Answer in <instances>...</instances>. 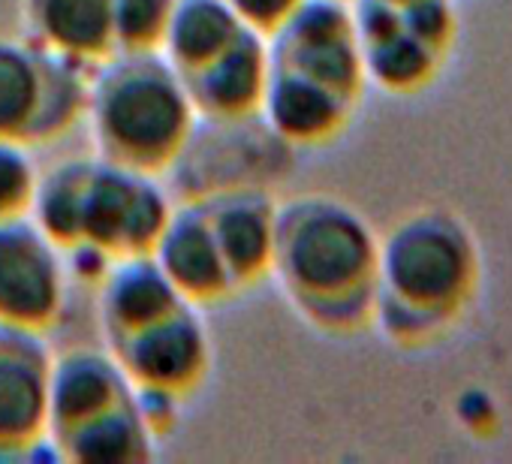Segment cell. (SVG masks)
<instances>
[{
    "instance_id": "5bb4252c",
    "label": "cell",
    "mask_w": 512,
    "mask_h": 464,
    "mask_svg": "<svg viewBox=\"0 0 512 464\" xmlns=\"http://www.w3.org/2000/svg\"><path fill=\"white\" fill-rule=\"evenodd\" d=\"M130 398L133 383L106 347H76L55 356L49 377V443Z\"/></svg>"
},
{
    "instance_id": "9c48e42d",
    "label": "cell",
    "mask_w": 512,
    "mask_h": 464,
    "mask_svg": "<svg viewBox=\"0 0 512 464\" xmlns=\"http://www.w3.org/2000/svg\"><path fill=\"white\" fill-rule=\"evenodd\" d=\"M124 368L133 389L163 392L184 401L211 371V335L199 308L181 305L172 314L106 347Z\"/></svg>"
},
{
    "instance_id": "e0dca14e",
    "label": "cell",
    "mask_w": 512,
    "mask_h": 464,
    "mask_svg": "<svg viewBox=\"0 0 512 464\" xmlns=\"http://www.w3.org/2000/svg\"><path fill=\"white\" fill-rule=\"evenodd\" d=\"M187 305L151 257L115 260L97 281V317L103 344H115L148 323Z\"/></svg>"
},
{
    "instance_id": "277c9868",
    "label": "cell",
    "mask_w": 512,
    "mask_h": 464,
    "mask_svg": "<svg viewBox=\"0 0 512 464\" xmlns=\"http://www.w3.org/2000/svg\"><path fill=\"white\" fill-rule=\"evenodd\" d=\"M368 82L392 94L428 88L455 40L452 0H350Z\"/></svg>"
},
{
    "instance_id": "ac0fdd59",
    "label": "cell",
    "mask_w": 512,
    "mask_h": 464,
    "mask_svg": "<svg viewBox=\"0 0 512 464\" xmlns=\"http://www.w3.org/2000/svg\"><path fill=\"white\" fill-rule=\"evenodd\" d=\"M160 437L142 416L136 404V392L130 401L88 419L85 425L73 428L61 440H55V455L67 461H85V464H133V461H151L154 446Z\"/></svg>"
},
{
    "instance_id": "ffe728a7",
    "label": "cell",
    "mask_w": 512,
    "mask_h": 464,
    "mask_svg": "<svg viewBox=\"0 0 512 464\" xmlns=\"http://www.w3.org/2000/svg\"><path fill=\"white\" fill-rule=\"evenodd\" d=\"M94 157H67L40 172L28 217L67 254L82 242V202Z\"/></svg>"
},
{
    "instance_id": "52a82bcc",
    "label": "cell",
    "mask_w": 512,
    "mask_h": 464,
    "mask_svg": "<svg viewBox=\"0 0 512 464\" xmlns=\"http://www.w3.org/2000/svg\"><path fill=\"white\" fill-rule=\"evenodd\" d=\"M70 299L64 251L25 214L0 220V326L49 332Z\"/></svg>"
},
{
    "instance_id": "44dd1931",
    "label": "cell",
    "mask_w": 512,
    "mask_h": 464,
    "mask_svg": "<svg viewBox=\"0 0 512 464\" xmlns=\"http://www.w3.org/2000/svg\"><path fill=\"white\" fill-rule=\"evenodd\" d=\"M175 0H112L115 52H160Z\"/></svg>"
},
{
    "instance_id": "8fae6325",
    "label": "cell",
    "mask_w": 512,
    "mask_h": 464,
    "mask_svg": "<svg viewBox=\"0 0 512 464\" xmlns=\"http://www.w3.org/2000/svg\"><path fill=\"white\" fill-rule=\"evenodd\" d=\"M226 269L241 290L269 278L278 236V205L272 193L253 184H235L199 196Z\"/></svg>"
},
{
    "instance_id": "8992f818",
    "label": "cell",
    "mask_w": 512,
    "mask_h": 464,
    "mask_svg": "<svg viewBox=\"0 0 512 464\" xmlns=\"http://www.w3.org/2000/svg\"><path fill=\"white\" fill-rule=\"evenodd\" d=\"M175 202L160 184V175L136 172L94 154L85 202L82 242L103 257H151ZM76 245V248H79Z\"/></svg>"
},
{
    "instance_id": "7402d4cb",
    "label": "cell",
    "mask_w": 512,
    "mask_h": 464,
    "mask_svg": "<svg viewBox=\"0 0 512 464\" xmlns=\"http://www.w3.org/2000/svg\"><path fill=\"white\" fill-rule=\"evenodd\" d=\"M40 169L22 142L0 139V220L25 217L34 202Z\"/></svg>"
},
{
    "instance_id": "2e32d148",
    "label": "cell",
    "mask_w": 512,
    "mask_h": 464,
    "mask_svg": "<svg viewBox=\"0 0 512 464\" xmlns=\"http://www.w3.org/2000/svg\"><path fill=\"white\" fill-rule=\"evenodd\" d=\"M22 37L94 70L115 55L112 0H22Z\"/></svg>"
},
{
    "instance_id": "30bf717a",
    "label": "cell",
    "mask_w": 512,
    "mask_h": 464,
    "mask_svg": "<svg viewBox=\"0 0 512 464\" xmlns=\"http://www.w3.org/2000/svg\"><path fill=\"white\" fill-rule=\"evenodd\" d=\"M55 353L43 332L0 326V458L49 443V377Z\"/></svg>"
},
{
    "instance_id": "603a6c76",
    "label": "cell",
    "mask_w": 512,
    "mask_h": 464,
    "mask_svg": "<svg viewBox=\"0 0 512 464\" xmlns=\"http://www.w3.org/2000/svg\"><path fill=\"white\" fill-rule=\"evenodd\" d=\"M244 28L263 34L266 40L299 10L302 0H226Z\"/></svg>"
},
{
    "instance_id": "6da1fadb",
    "label": "cell",
    "mask_w": 512,
    "mask_h": 464,
    "mask_svg": "<svg viewBox=\"0 0 512 464\" xmlns=\"http://www.w3.org/2000/svg\"><path fill=\"white\" fill-rule=\"evenodd\" d=\"M380 239L368 220L338 196L305 193L278 205L269 278L293 311L332 335L374 320Z\"/></svg>"
},
{
    "instance_id": "5b68a950",
    "label": "cell",
    "mask_w": 512,
    "mask_h": 464,
    "mask_svg": "<svg viewBox=\"0 0 512 464\" xmlns=\"http://www.w3.org/2000/svg\"><path fill=\"white\" fill-rule=\"evenodd\" d=\"M91 70L31 40L0 37V139L28 148L67 136L85 121Z\"/></svg>"
},
{
    "instance_id": "9a60e30c",
    "label": "cell",
    "mask_w": 512,
    "mask_h": 464,
    "mask_svg": "<svg viewBox=\"0 0 512 464\" xmlns=\"http://www.w3.org/2000/svg\"><path fill=\"white\" fill-rule=\"evenodd\" d=\"M356 109V100H347L344 94L299 73L272 67L260 115L284 145L320 148L350 127Z\"/></svg>"
},
{
    "instance_id": "3957f363",
    "label": "cell",
    "mask_w": 512,
    "mask_h": 464,
    "mask_svg": "<svg viewBox=\"0 0 512 464\" xmlns=\"http://www.w3.org/2000/svg\"><path fill=\"white\" fill-rule=\"evenodd\" d=\"M476 287V245L446 211H416L380 242L374 323L398 344L428 341L461 317Z\"/></svg>"
},
{
    "instance_id": "7c38bea8",
    "label": "cell",
    "mask_w": 512,
    "mask_h": 464,
    "mask_svg": "<svg viewBox=\"0 0 512 464\" xmlns=\"http://www.w3.org/2000/svg\"><path fill=\"white\" fill-rule=\"evenodd\" d=\"M269 76V40L244 28L220 55L181 79L190 91L199 121H214L226 127L260 115Z\"/></svg>"
},
{
    "instance_id": "d6986e66",
    "label": "cell",
    "mask_w": 512,
    "mask_h": 464,
    "mask_svg": "<svg viewBox=\"0 0 512 464\" xmlns=\"http://www.w3.org/2000/svg\"><path fill=\"white\" fill-rule=\"evenodd\" d=\"M244 31L226 0H175L160 55L181 73H193L220 55Z\"/></svg>"
},
{
    "instance_id": "ba28073f",
    "label": "cell",
    "mask_w": 512,
    "mask_h": 464,
    "mask_svg": "<svg viewBox=\"0 0 512 464\" xmlns=\"http://www.w3.org/2000/svg\"><path fill=\"white\" fill-rule=\"evenodd\" d=\"M272 67L320 82L347 100H362L368 76L347 0H302L269 37Z\"/></svg>"
},
{
    "instance_id": "7a4b0ae2",
    "label": "cell",
    "mask_w": 512,
    "mask_h": 464,
    "mask_svg": "<svg viewBox=\"0 0 512 464\" xmlns=\"http://www.w3.org/2000/svg\"><path fill=\"white\" fill-rule=\"evenodd\" d=\"M85 124L97 157L163 175L187 151L199 115L160 52H115L91 70Z\"/></svg>"
},
{
    "instance_id": "4fadbf2b",
    "label": "cell",
    "mask_w": 512,
    "mask_h": 464,
    "mask_svg": "<svg viewBox=\"0 0 512 464\" xmlns=\"http://www.w3.org/2000/svg\"><path fill=\"white\" fill-rule=\"evenodd\" d=\"M151 260L160 266L178 296L199 311L238 293L199 199L172 208Z\"/></svg>"
}]
</instances>
